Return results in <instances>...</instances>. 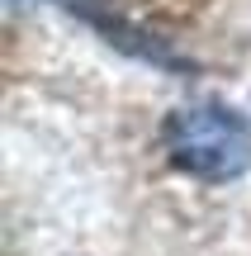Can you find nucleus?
<instances>
[{
	"label": "nucleus",
	"mask_w": 251,
	"mask_h": 256,
	"mask_svg": "<svg viewBox=\"0 0 251 256\" xmlns=\"http://www.w3.org/2000/svg\"><path fill=\"white\" fill-rule=\"evenodd\" d=\"M166 156L195 180H237L251 171V114L223 100H195L161 124Z\"/></svg>",
	"instance_id": "obj_1"
},
{
	"label": "nucleus",
	"mask_w": 251,
	"mask_h": 256,
	"mask_svg": "<svg viewBox=\"0 0 251 256\" xmlns=\"http://www.w3.org/2000/svg\"><path fill=\"white\" fill-rule=\"evenodd\" d=\"M43 5L62 10V14H71V19H81L85 28H95L109 48H119V52L133 57V62H147V66H157V72H176V76L195 72V62H190L185 52H176L171 38H157L152 28H142L138 19L119 14L109 0H43Z\"/></svg>",
	"instance_id": "obj_2"
}]
</instances>
